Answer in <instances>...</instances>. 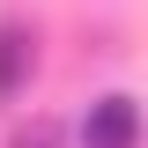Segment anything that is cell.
Wrapping results in <instances>:
<instances>
[{"mask_svg": "<svg viewBox=\"0 0 148 148\" xmlns=\"http://www.w3.org/2000/svg\"><path fill=\"white\" fill-rule=\"evenodd\" d=\"M8 148H59V119H30V126H15Z\"/></svg>", "mask_w": 148, "mask_h": 148, "instance_id": "3957f363", "label": "cell"}, {"mask_svg": "<svg viewBox=\"0 0 148 148\" xmlns=\"http://www.w3.org/2000/svg\"><path fill=\"white\" fill-rule=\"evenodd\" d=\"M141 141V111L133 96H96L82 111V148H133Z\"/></svg>", "mask_w": 148, "mask_h": 148, "instance_id": "6da1fadb", "label": "cell"}, {"mask_svg": "<svg viewBox=\"0 0 148 148\" xmlns=\"http://www.w3.org/2000/svg\"><path fill=\"white\" fill-rule=\"evenodd\" d=\"M30 67H37V30L15 15H0V104H15L30 89Z\"/></svg>", "mask_w": 148, "mask_h": 148, "instance_id": "7a4b0ae2", "label": "cell"}]
</instances>
